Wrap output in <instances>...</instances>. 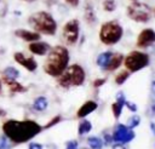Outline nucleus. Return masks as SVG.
<instances>
[{
	"label": "nucleus",
	"instance_id": "nucleus-1",
	"mask_svg": "<svg viewBox=\"0 0 155 149\" xmlns=\"http://www.w3.org/2000/svg\"><path fill=\"white\" fill-rule=\"evenodd\" d=\"M1 128L4 134L10 139L12 144L27 143L42 131V126L30 119H25V120L8 119L2 124Z\"/></svg>",
	"mask_w": 155,
	"mask_h": 149
},
{
	"label": "nucleus",
	"instance_id": "nucleus-2",
	"mask_svg": "<svg viewBox=\"0 0 155 149\" xmlns=\"http://www.w3.org/2000/svg\"><path fill=\"white\" fill-rule=\"evenodd\" d=\"M70 53L69 50L63 45H56L50 48L46 55L42 69L46 75L51 78H58L69 65Z\"/></svg>",
	"mask_w": 155,
	"mask_h": 149
},
{
	"label": "nucleus",
	"instance_id": "nucleus-3",
	"mask_svg": "<svg viewBox=\"0 0 155 149\" xmlns=\"http://www.w3.org/2000/svg\"><path fill=\"white\" fill-rule=\"evenodd\" d=\"M28 24L31 29H34V31L47 36H53L58 29V24L54 17L48 11L44 10L31 13L28 17Z\"/></svg>",
	"mask_w": 155,
	"mask_h": 149
},
{
	"label": "nucleus",
	"instance_id": "nucleus-4",
	"mask_svg": "<svg viewBox=\"0 0 155 149\" xmlns=\"http://www.w3.org/2000/svg\"><path fill=\"white\" fill-rule=\"evenodd\" d=\"M86 81V71L82 65L74 63L67 67V69L57 78V84L62 88L80 87Z\"/></svg>",
	"mask_w": 155,
	"mask_h": 149
},
{
	"label": "nucleus",
	"instance_id": "nucleus-5",
	"mask_svg": "<svg viewBox=\"0 0 155 149\" xmlns=\"http://www.w3.org/2000/svg\"><path fill=\"white\" fill-rule=\"evenodd\" d=\"M122 36H124V27L117 19H110L102 23L98 31L99 41L107 46L116 45L122 39Z\"/></svg>",
	"mask_w": 155,
	"mask_h": 149
},
{
	"label": "nucleus",
	"instance_id": "nucleus-6",
	"mask_svg": "<svg viewBox=\"0 0 155 149\" xmlns=\"http://www.w3.org/2000/svg\"><path fill=\"white\" fill-rule=\"evenodd\" d=\"M150 64V56L143 51H131L124 57V65L125 68L132 74L139 70H143Z\"/></svg>",
	"mask_w": 155,
	"mask_h": 149
},
{
	"label": "nucleus",
	"instance_id": "nucleus-7",
	"mask_svg": "<svg viewBox=\"0 0 155 149\" xmlns=\"http://www.w3.org/2000/svg\"><path fill=\"white\" fill-rule=\"evenodd\" d=\"M126 15L131 21L136 23H148L153 17V11L148 4L137 0L132 1L126 7Z\"/></svg>",
	"mask_w": 155,
	"mask_h": 149
},
{
	"label": "nucleus",
	"instance_id": "nucleus-8",
	"mask_svg": "<svg viewBox=\"0 0 155 149\" xmlns=\"http://www.w3.org/2000/svg\"><path fill=\"white\" fill-rule=\"evenodd\" d=\"M79 38H80V22L76 18H71L68 22H65L62 28V39L67 45L73 46L79 41Z\"/></svg>",
	"mask_w": 155,
	"mask_h": 149
},
{
	"label": "nucleus",
	"instance_id": "nucleus-9",
	"mask_svg": "<svg viewBox=\"0 0 155 149\" xmlns=\"http://www.w3.org/2000/svg\"><path fill=\"white\" fill-rule=\"evenodd\" d=\"M134 137H136L134 131L125 124H117L111 133V141L119 144H127L131 141H133Z\"/></svg>",
	"mask_w": 155,
	"mask_h": 149
},
{
	"label": "nucleus",
	"instance_id": "nucleus-10",
	"mask_svg": "<svg viewBox=\"0 0 155 149\" xmlns=\"http://www.w3.org/2000/svg\"><path fill=\"white\" fill-rule=\"evenodd\" d=\"M155 44V30L153 28H144L137 35L136 45L139 48H148Z\"/></svg>",
	"mask_w": 155,
	"mask_h": 149
},
{
	"label": "nucleus",
	"instance_id": "nucleus-11",
	"mask_svg": "<svg viewBox=\"0 0 155 149\" xmlns=\"http://www.w3.org/2000/svg\"><path fill=\"white\" fill-rule=\"evenodd\" d=\"M13 59L16 63H18L21 67H23L25 70L33 73L38 69V62L34 57H28L23 52H15L13 53Z\"/></svg>",
	"mask_w": 155,
	"mask_h": 149
},
{
	"label": "nucleus",
	"instance_id": "nucleus-12",
	"mask_svg": "<svg viewBox=\"0 0 155 149\" xmlns=\"http://www.w3.org/2000/svg\"><path fill=\"white\" fill-rule=\"evenodd\" d=\"M51 45L46 41H41V40H36L33 42H29L28 45V50L30 53L35 55V56H46L47 52L50 51Z\"/></svg>",
	"mask_w": 155,
	"mask_h": 149
},
{
	"label": "nucleus",
	"instance_id": "nucleus-13",
	"mask_svg": "<svg viewBox=\"0 0 155 149\" xmlns=\"http://www.w3.org/2000/svg\"><path fill=\"white\" fill-rule=\"evenodd\" d=\"M125 102H126L125 93L122 91H119L116 93V96H115V102H113L111 105H110L111 113H113L115 119H119L120 115L122 114V110H124V107H125Z\"/></svg>",
	"mask_w": 155,
	"mask_h": 149
},
{
	"label": "nucleus",
	"instance_id": "nucleus-14",
	"mask_svg": "<svg viewBox=\"0 0 155 149\" xmlns=\"http://www.w3.org/2000/svg\"><path fill=\"white\" fill-rule=\"evenodd\" d=\"M15 36H17L18 39L27 41V42H33L36 40L41 39V34L34 31V30H28V29H23V28H18L15 30Z\"/></svg>",
	"mask_w": 155,
	"mask_h": 149
},
{
	"label": "nucleus",
	"instance_id": "nucleus-15",
	"mask_svg": "<svg viewBox=\"0 0 155 149\" xmlns=\"http://www.w3.org/2000/svg\"><path fill=\"white\" fill-rule=\"evenodd\" d=\"M97 108H98V103L96 101H92V99L86 101L79 107V109L76 111V116L79 119H84L87 115H90L91 113H93L94 110H97Z\"/></svg>",
	"mask_w": 155,
	"mask_h": 149
},
{
	"label": "nucleus",
	"instance_id": "nucleus-16",
	"mask_svg": "<svg viewBox=\"0 0 155 149\" xmlns=\"http://www.w3.org/2000/svg\"><path fill=\"white\" fill-rule=\"evenodd\" d=\"M2 84L12 92V93H24L28 91V88L22 85L19 81H17V79H11V78H6L4 76L2 79Z\"/></svg>",
	"mask_w": 155,
	"mask_h": 149
},
{
	"label": "nucleus",
	"instance_id": "nucleus-17",
	"mask_svg": "<svg viewBox=\"0 0 155 149\" xmlns=\"http://www.w3.org/2000/svg\"><path fill=\"white\" fill-rule=\"evenodd\" d=\"M124 57H125V56H124L122 53H120V52L113 53L105 70H108V71H115L116 69H119V68L121 67V64L124 63Z\"/></svg>",
	"mask_w": 155,
	"mask_h": 149
},
{
	"label": "nucleus",
	"instance_id": "nucleus-18",
	"mask_svg": "<svg viewBox=\"0 0 155 149\" xmlns=\"http://www.w3.org/2000/svg\"><path fill=\"white\" fill-rule=\"evenodd\" d=\"M84 18H85V22L88 25H94L97 23V16H96L93 5H91L88 2L85 5V7H84Z\"/></svg>",
	"mask_w": 155,
	"mask_h": 149
},
{
	"label": "nucleus",
	"instance_id": "nucleus-19",
	"mask_svg": "<svg viewBox=\"0 0 155 149\" xmlns=\"http://www.w3.org/2000/svg\"><path fill=\"white\" fill-rule=\"evenodd\" d=\"M111 55H113V52L111 51H103L102 53H99L98 56H97V58H96V64L101 68V69H107V67H108V63H109V61H110V58H111Z\"/></svg>",
	"mask_w": 155,
	"mask_h": 149
},
{
	"label": "nucleus",
	"instance_id": "nucleus-20",
	"mask_svg": "<svg viewBox=\"0 0 155 149\" xmlns=\"http://www.w3.org/2000/svg\"><path fill=\"white\" fill-rule=\"evenodd\" d=\"M48 107V101L45 96H38L34 101H33V109L41 113V111H45Z\"/></svg>",
	"mask_w": 155,
	"mask_h": 149
},
{
	"label": "nucleus",
	"instance_id": "nucleus-21",
	"mask_svg": "<svg viewBox=\"0 0 155 149\" xmlns=\"http://www.w3.org/2000/svg\"><path fill=\"white\" fill-rule=\"evenodd\" d=\"M92 130V124L90 120H86L85 118L81 119V121L79 122V126H78V134L79 136H84V134H87L90 133Z\"/></svg>",
	"mask_w": 155,
	"mask_h": 149
},
{
	"label": "nucleus",
	"instance_id": "nucleus-22",
	"mask_svg": "<svg viewBox=\"0 0 155 149\" xmlns=\"http://www.w3.org/2000/svg\"><path fill=\"white\" fill-rule=\"evenodd\" d=\"M87 145L90 149H102L104 145V142L102 138L97 136H90L87 138Z\"/></svg>",
	"mask_w": 155,
	"mask_h": 149
},
{
	"label": "nucleus",
	"instance_id": "nucleus-23",
	"mask_svg": "<svg viewBox=\"0 0 155 149\" xmlns=\"http://www.w3.org/2000/svg\"><path fill=\"white\" fill-rule=\"evenodd\" d=\"M130 75H131V73L127 70V69H124V70H121V71H119L117 74H116V76H115V84L116 85H119V86H121V85H124L126 81H127V79L130 78Z\"/></svg>",
	"mask_w": 155,
	"mask_h": 149
},
{
	"label": "nucleus",
	"instance_id": "nucleus-24",
	"mask_svg": "<svg viewBox=\"0 0 155 149\" xmlns=\"http://www.w3.org/2000/svg\"><path fill=\"white\" fill-rule=\"evenodd\" d=\"M2 74H4V76L11 78V79H18L19 75H21L19 70H18L17 68H15V67H11V65L6 67V68L2 70Z\"/></svg>",
	"mask_w": 155,
	"mask_h": 149
},
{
	"label": "nucleus",
	"instance_id": "nucleus-25",
	"mask_svg": "<svg viewBox=\"0 0 155 149\" xmlns=\"http://www.w3.org/2000/svg\"><path fill=\"white\" fill-rule=\"evenodd\" d=\"M116 1L115 0H103L102 7L105 12H114L116 10Z\"/></svg>",
	"mask_w": 155,
	"mask_h": 149
},
{
	"label": "nucleus",
	"instance_id": "nucleus-26",
	"mask_svg": "<svg viewBox=\"0 0 155 149\" xmlns=\"http://www.w3.org/2000/svg\"><path fill=\"white\" fill-rule=\"evenodd\" d=\"M62 121V116L59 115V114H57L56 116H53L45 126H42V130H48V128H51V127H53V126H56L57 124H59Z\"/></svg>",
	"mask_w": 155,
	"mask_h": 149
},
{
	"label": "nucleus",
	"instance_id": "nucleus-27",
	"mask_svg": "<svg viewBox=\"0 0 155 149\" xmlns=\"http://www.w3.org/2000/svg\"><path fill=\"white\" fill-rule=\"evenodd\" d=\"M139 122H140V118H139L138 115H132V116L127 120V126L133 130L134 127H137V126L139 125Z\"/></svg>",
	"mask_w": 155,
	"mask_h": 149
},
{
	"label": "nucleus",
	"instance_id": "nucleus-28",
	"mask_svg": "<svg viewBox=\"0 0 155 149\" xmlns=\"http://www.w3.org/2000/svg\"><path fill=\"white\" fill-rule=\"evenodd\" d=\"M12 148V143L10 142V139L2 134L0 136V149H11Z\"/></svg>",
	"mask_w": 155,
	"mask_h": 149
},
{
	"label": "nucleus",
	"instance_id": "nucleus-29",
	"mask_svg": "<svg viewBox=\"0 0 155 149\" xmlns=\"http://www.w3.org/2000/svg\"><path fill=\"white\" fill-rule=\"evenodd\" d=\"M105 82H107V79H105V78H97V79H94V80L92 81V86H93L94 88H99V87H102Z\"/></svg>",
	"mask_w": 155,
	"mask_h": 149
},
{
	"label": "nucleus",
	"instance_id": "nucleus-30",
	"mask_svg": "<svg viewBox=\"0 0 155 149\" xmlns=\"http://www.w3.org/2000/svg\"><path fill=\"white\" fill-rule=\"evenodd\" d=\"M79 142L76 139H70L65 143V149H78Z\"/></svg>",
	"mask_w": 155,
	"mask_h": 149
},
{
	"label": "nucleus",
	"instance_id": "nucleus-31",
	"mask_svg": "<svg viewBox=\"0 0 155 149\" xmlns=\"http://www.w3.org/2000/svg\"><path fill=\"white\" fill-rule=\"evenodd\" d=\"M125 107H127V109H128L130 111H132V113H136V111L138 110L137 104L133 103V102H130V101H126V102H125Z\"/></svg>",
	"mask_w": 155,
	"mask_h": 149
},
{
	"label": "nucleus",
	"instance_id": "nucleus-32",
	"mask_svg": "<svg viewBox=\"0 0 155 149\" xmlns=\"http://www.w3.org/2000/svg\"><path fill=\"white\" fill-rule=\"evenodd\" d=\"M28 149H44V148H42V144H40V143H38V142H31V143L29 144Z\"/></svg>",
	"mask_w": 155,
	"mask_h": 149
},
{
	"label": "nucleus",
	"instance_id": "nucleus-33",
	"mask_svg": "<svg viewBox=\"0 0 155 149\" xmlns=\"http://www.w3.org/2000/svg\"><path fill=\"white\" fill-rule=\"evenodd\" d=\"M69 6L71 7H78L80 5V0H64Z\"/></svg>",
	"mask_w": 155,
	"mask_h": 149
},
{
	"label": "nucleus",
	"instance_id": "nucleus-34",
	"mask_svg": "<svg viewBox=\"0 0 155 149\" xmlns=\"http://www.w3.org/2000/svg\"><path fill=\"white\" fill-rule=\"evenodd\" d=\"M150 92H151L153 97L155 98V80L151 81V84H150Z\"/></svg>",
	"mask_w": 155,
	"mask_h": 149
},
{
	"label": "nucleus",
	"instance_id": "nucleus-35",
	"mask_svg": "<svg viewBox=\"0 0 155 149\" xmlns=\"http://www.w3.org/2000/svg\"><path fill=\"white\" fill-rule=\"evenodd\" d=\"M113 149H125V147H124V144H119V143H115V144L113 145Z\"/></svg>",
	"mask_w": 155,
	"mask_h": 149
},
{
	"label": "nucleus",
	"instance_id": "nucleus-36",
	"mask_svg": "<svg viewBox=\"0 0 155 149\" xmlns=\"http://www.w3.org/2000/svg\"><path fill=\"white\" fill-rule=\"evenodd\" d=\"M6 110L5 109H2V108H0V118H4V116H6Z\"/></svg>",
	"mask_w": 155,
	"mask_h": 149
},
{
	"label": "nucleus",
	"instance_id": "nucleus-37",
	"mask_svg": "<svg viewBox=\"0 0 155 149\" xmlns=\"http://www.w3.org/2000/svg\"><path fill=\"white\" fill-rule=\"evenodd\" d=\"M150 128H151L153 133L155 134V124H154V122H150Z\"/></svg>",
	"mask_w": 155,
	"mask_h": 149
},
{
	"label": "nucleus",
	"instance_id": "nucleus-38",
	"mask_svg": "<svg viewBox=\"0 0 155 149\" xmlns=\"http://www.w3.org/2000/svg\"><path fill=\"white\" fill-rule=\"evenodd\" d=\"M2 85H4V84H2V80L0 79V96L2 94Z\"/></svg>",
	"mask_w": 155,
	"mask_h": 149
},
{
	"label": "nucleus",
	"instance_id": "nucleus-39",
	"mask_svg": "<svg viewBox=\"0 0 155 149\" xmlns=\"http://www.w3.org/2000/svg\"><path fill=\"white\" fill-rule=\"evenodd\" d=\"M151 113L155 115V103H154V104H153V107H151Z\"/></svg>",
	"mask_w": 155,
	"mask_h": 149
},
{
	"label": "nucleus",
	"instance_id": "nucleus-40",
	"mask_svg": "<svg viewBox=\"0 0 155 149\" xmlns=\"http://www.w3.org/2000/svg\"><path fill=\"white\" fill-rule=\"evenodd\" d=\"M21 1H24V2H34L36 0H21Z\"/></svg>",
	"mask_w": 155,
	"mask_h": 149
},
{
	"label": "nucleus",
	"instance_id": "nucleus-41",
	"mask_svg": "<svg viewBox=\"0 0 155 149\" xmlns=\"http://www.w3.org/2000/svg\"><path fill=\"white\" fill-rule=\"evenodd\" d=\"M151 11H153V13H154V16H155V7H154V8H151Z\"/></svg>",
	"mask_w": 155,
	"mask_h": 149
},
{
	"label": "nucleus",
	"instance_id": "nucleus-42",
	"mask_svg": "<svg viewBox=\"0 0 155 149\" xmlns=\"http://www.w3.org/2000/svg\"><path fill=\"white\" fill-rule=\"evenodd\" d=\"M131 1H137V0H131Z\"/></svg>",
	"mask_w": 155,
	"mask_h": 149
}]
</instances>
